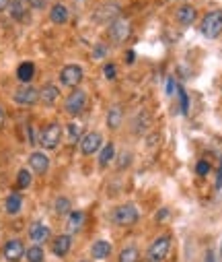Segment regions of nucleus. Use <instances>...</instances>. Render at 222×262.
I'll use <instances>...</instances> for the list:
<instances>
[{"label":"nucleus","instance_id":"nucleus-30","mask_svg":"<svg viewBox=\"0 0 222 262\" xmlns=\"http://www.w3.org/2000/svg\"><path fill=\"white\" fill-rule=\"evenodd\" d=\"M103 75H105V78H107V81H113L115 78V75H118V71H115V64L113 62H107L103 66Z\"/></svg>","mask_w":222,"mask_h":262},{"label":"nucleus","instance_id":"nucleus-27","mask_svg":"<svg viewBox=\"0 0 222 262\" xmlns=\"http://www.w3.org/2000/svg\"><path fill=\"white\" fill-rule=\"evenodd\" d=\"M54 209H56L58 215H66V213H70V200H68L66 196H58L56 202H54Z\"/></svg>","mask_w":222,"mask_h":262},{"label":"nucleus","instance_id":"nucleus-12","mask_svg":"<svg viewBox=\"0 0 222 262\" xmlns=\"http://www.w3.org/2000/svg\"><path fill=\"white\" fill-rule=\"evenodd\" d=\"M70 248H72V237H70L68 233H62V235H58L54 244H52V252L56 256H66L70 252Z\"/></svg>","mask_w":222,"mask_h":262},{"label":"nucleus","instance_id":"nucleus-19","mask_svg":"<svg viewBox=\"0 0 222 262\" xmlns=\"http://www.w3.org/2000/svg\"><path fill=\"white\" fill-rule=\"evenodd\" d=\"M68 215L70 217H68V223H66V229L70 233H76L85 223V213L83 211H70Z\"/></svg>","mask_w":222,"mask_h":262},{"label":"nucleus","instance_id":"nucleus-34","mask_svg":"<svg viewBox=\"0 0 222 262\" xmlns=\"http://www.w3.org/2000/svg\"><path fill=\"white\" fill-rule=\"evenodd\" d=\"M105 52H107V48H105L103 43H99V45H97V50H95V54H93V56H95V58H101V56H105Z\"/></svg>","mask_w":222,"mask_h":262},{"label":"nucleus","instance_id":"nucleus-15","mask_svg":"<svg viewBox=\"0 0 222 262\" xmlns=\"http://www.w3.org/2000/svg\"><path fill=\"white\" fill-rule=\"evenodd\" d=\"M70 19V13H68V8L60 2H56L52 8H50V21L54 23V25H64V23H68Z\"/></svg>","mask_w":222,"mask_h":262},{"label":"nucleus","instance_id":"nucleus-16","mask_svg":"<svg viewBox=\"0 0 222 262\" xmlns=\"http://www.w3.org/2000/svg\"><path fill=\"white\" fill-rule=\"evenodd\" d=\"M29 237L39 246V244H43V242L50 237V229H48V227H45L43 223H33V225L29 227Z\"/></svg>","mask_w":222,"mask_h":262},{"label":"nucleus","instance_id":"nucleus-2","mask_svg":"<svg viewBox=\"0 0 222 262\" xmlns=\"http://www.w3.org/2000/svg\"><path fill=\"white\" fill-rule=\"evenodd\" d=\"M62 141V126L58 122H52L48 124V126H43L41 132H39V145L43 147V149L48 151H54L58 145H60Z\"/></svg>","mask_w":222,"mask_h":262},{"label":"nucleus","instance_id":"nucleus-33","mask_svg":"<svg viewBox=\"0 0 222 262\" xmlns=\"http://www.w3.org/2000/svg\"><path fill=\"white\" fill-rule=\"evenodd\" d=\"M175 89H177V83H175V78H167V95H173Z\"/></svg>","mask_w":222,"mask_h":262},{"label":"nucleus","instance_id":"nucleus-43","mask_svg":"<svg viewBox=\"0 0 222 262\" xmlns=\"http://www.w3.org/2000/svg\"><path fill=\"white\" fill-rule=\"evenodd\" d=\"M23 2H29V0H23Z\"/></svg>","mask_w":222,"mask_h":262},{"label":"nucleus","instance_id":"nucleus-9","mask_svg":"<svg viewBox=\"0 0 222 262\" xmlns=\"http://www.w3.org/2000/svg\"><path fill=\"white\" fill-rule=\"evenodd\" d=\"M101 145H103V139H101V134L97 130L87 132L83 136V141H80V153H83V155H93V153H97L101 149Z\"/></svg>","mask_w":222,"mask_h":262},{"label":"nucleus","instance_id":"nucleus-44","mask_svg":"<svg viewBox=\"0 0 222 262\" xmlns=\"http://www.w3.org/2000/svg\"><path fill=\"white\" fill-rule=\"evenodd\" d=\"M80 262H87V260H80Z\"/></svg>","mask_w":222,"mask_h":262},{"label":"nucleus","instance_id":"nucleus-42","mask_svg":"<svg viewBox=\"0 0 222 262\" xmlns=\"http://www.w3.org/2000/svg\"><path fill=\"white\" fill-rule=\"evenodd\" d=\"M220 256H222V244H220Z\"/></svg>","mask_w":222,"mask_h":262},{"label":"nucleus","instance_id":"nucleus-7","mask_svg":"<svg viewBox=\"0 0 222 262\" xmlns=\"http://www.w3.org/2000/svg\"><path fill=\"white\" fill-rule=\"evenodd\" d=\"M13 99H15V104H19V106H35L39 101V91L35 87H31V85H23V87H19L15 91Z\"/></svg>","mask_w":222,"mask_h":262},{"label":"nucleus","instance_id":"nucleus-35","mask_svg":"<svg viewBox=\"0 0 222 262\" xmlns=\"http://www.w3.org/2000/svg\"><path fill=\"white\" fill-rule=\"evenodd\" d=\"M167 217H169V209H160L157 215V221H165Z\"/></svg>","mask_w":222,"mask_h":262},{"label":"nucleus","instance_id":"nucleus-22","mask_svg":"<svg viewBox=\"0 0 222 262\" xmlns=\"http://www.w3.org/2000/svg\"><path fill=\"white\" fill-rule=\"evenodd\" d=\"M91 254H93V258H97V260L107 258V256L111 254V244H109V242H105V240H99V242L93 244Z\"/></svg>","mask_w":222,"mask_h":262},{"label":"nucleus","instance_id":"nucleus-20","mask_svg":"<svg viewBox=\"0 0 222 262\" xmlns=\"http://www.w3.org/2000/svg\"><path fill=\"white\" fill-rule=\"evenodd\" d=\"M23 207V196L19 194V192H10V194L6 196V202H4V209L8 215H17Z\"/></svg>","mask_w":222,"mask_h":262},{"label":"nucleus","instance_id":"nucleus-3","mask_svg":"<svg viewBox=\"0 0 222 262\" xmlns=\"http://www.w3.org/2000/svg\"><path fill=\"white\" fill-rule=\"evenodd\" d=\"M85 108H87V93L80 89H74L64 101V110L68 116H78V113L85 112Z\"/></svg>","mask_w":222,"mask_h":262},{"label":"nucleus","instance_id":"nucleus-8","mask_svg":"<svg viewBox=\"0 0 222 262\" xmlns=\"http://www.w3.org/2000/svg\"><path fill=\"white\" fill-rule=\"evenodd\" d=\"M83 68H80L78 64H68L62 68V73H60V81L62 85L66 87H76L80 81H83Z\"/></svg>","mask_w":222,"mask_h":262},{"label":"nucleus","instance_id":"nucleus-41","mask_svg":"<svg viewBox=\"0 0 222 262\" xmlns=\"http://www.w3.org/2000/svg\"><path fill=\"white\" fill-rule=\"evenodd\" d=\"M74 2H85V0H74Z\"/></svg>","mask_w":222,"mask_h":262},{"label":"nucleus","instance_id":"nucleus-38","mask_svg":"<svg viewBox=\"0 0 222 262\" xmlns=\"http://www.w3.org/2000/svg\"><path fill=\"white\" fill-rule=\"evenodd\" d=\"M4 120H6V112H4V108H2V106H0V128H2Z\"/></svg>","mask_w":222,"mask_h":262},{"label":"nucleus","instance_id":"nucleus-13","mask_svg":"<svg viewBox=\"0 0 222 262\" xmlns=\"http://www.w3.org/2000/svg\"><path fill=\"white\" fill-rule=\"evenodd\" d=\"M195 8L191 4H181L177 10H175V19H177V23H181V25H191V23L195 21Z\"/></svg>","mask_w":222,"mask_h":262},{"label":"nucleus","instance_id":"nucleus-32","mask_svg":"<svg viewBox=\"0 0 222 262\" xmlns=\"http://www.w3.org/2000/svg\"><path fill=\"white\" fill-rule=\"evenodd\" d=\"M78 134H80V128L76 126V124H70V126H68V136H70V141H76Z\"/></svg>","mask_w":222,"mask_h":262},{"label":"nucleus","instance_id":"nucleus-6","mask_svg":"<svg viewBox=\"0 0 222 262\" xmlns=\"http://www.w3.org/2000/svg\"><path fill=\"white\" fill-rule=\"evenodd\" d=\"M130 31H132V25H130V21L124 19V17H118L115 21H111V25H109V36L113 41H126L127 37H130Z\"/></svg>","mask_w":222,"mask_h":262},{"label":"nucleus","instance_id":"nucleus-4","mask_svg":"<svg viewBox=\"0 0 222 262\" xmlns=\"http://www.w3.org/2000/svg\"><path fill=\"white\" fill-rule=\"evenodd\" d=\"M138 217H140V213H138V209L134 207V204H120V207L113 211V221L118 225H122V227L134 225L138 221Z\"/></svg>","mask_w":222,"mask_h":262},{"label":"nucleus","instance_id":"nucleus-1","mask_svg":"<svg viewBox=\"0 0 222 262\" xmlns=\"http://www.w3.org/2000/svg\"><path fill=\"white\" fill-rule=\"evenodd\" d=\"M200 31H202L204 37L216 39L220 33H222V10H210L208 15H204Z\"/></svg>","mask_w":222,"mask_h":262},{"label":"nucleus","instance_id":"nucleus-26","mask_svg":"<svg viewBox=\"0 0 222 262\" xmlns=\"http://www.w3.org/2000/svg\"><path fill=\"white\" fill-rule=\"evenodd\" d=\"M25 256H27V262H43L45 260V254H43L41 246H31L25 252Z\"/></svg>","mask_w":222,"mask_h":262},{"label":"nucleus","instance_id":"nucleus-37","mask_svg":"<svg viewBox=\"0 0 222 262\" xmlns=\"http://www.w3.org/2000/svg\"><path fill=\"white\" fill-rule=\"evenodd\" d=\"M29 4H31V6H35V8H43V4H45V2H43V0H29Z\"/></svg>","mask_w":222,"mask_h":262},{"label":"nucleus","instance_id":"nucleus-10","mask_svg":"<svg viewBox=\"0 0 222 262\" xmlns=\"http://www.w3.org/2000/svg\"><path fill=\"white\" fill-rule=\"evenodd\" d=\"M2 256L8 260V262H19L23 256H25V246H23L21 240H10L4 244L2 248Z\"/></svg>","mask_w":222,"mask_h":262},{"label":"nucleus","instance_id":"nucleus-25","mask_svg":"<svg viewBox=\"0 0 222 262\" xmlns=\"http://www.w3.org/2000/svg\"><path fill=\"white\" fill-rule=\"evenodd\" d=\"M120 262H140V252L134 246H126L120 252Z\"/></svg>","mask_w":222,"mask_h":262},{"label":"nucleus","instance_id":"nucleus-28","mask_svg":"<svg viewBox=\"0 0 222 262\" xmlns=\"http://www.w3.org/2000/svg\"><path fill=\"white\" fill-rule=\"evenodd\" d=\"M17 186L19 188H29L31 186V172H27V169H19V174H17Z\"/></svg>","mask_w":222,"mask_h":262},{"label":"nucleus","instance_id":"nucleus-29","mask_svg":"<svg viewBox=\"0 0 222 262\" xmlns=\"http://www.w3.org/2000/svg\"><path fill=\"white\" fill-rule=\"evenodd\" d=\"M177 91H179V101H181V113L183 116H188V112H190V97L188 93H185V89L177 85Z\"/></svg>","mask_w":222,"mask_h":262},{"label":"nucleus","instance_id":"nucleus-36","mask_svg":"<svg viewBox=\"0 0 222 262\" xmlns=\"http://www.w3.org/2000/svg\"><path fill=\"white\" fill-rule=\"evenodd\" d=\"M216 188H222V161H220V169H218V176H216Z\"/></svg>","mask_w":222,"mask_h":262},{"label":"nucleus","instance_id":"nucleus-40","mask_svg":"<svg viewBox=\"0 0 222 262\" xmlns=\"http://www.w3.org/2000/svg\"><path fill=\"white\" fill-rule=\"evenodd\" d=\"M126 58H127V62H130V64H132V62H134V52L130 50V52H127V56H126Z\"/></svg>","mask_w":222,"mask_h":262},{"label":"nucleus","instance_id":"nucleus-18","mask_svg":"<svg viewBox=\"0 0 222 262\" xmlns=\"http://www.w3.org/2000/svg\"><path fill=\"white\" fill-rule=\"evenodd\" d=\"M10 15L15 21H25V15L29 13V2H23V0H10Z\"/></svg>","mask_w":222,"mask_h":262},{"label":"nucleus","instance_id":"nucleus-21","mask_svg":"<svg viewBox=\"0 0 222 262\" xmlns=\"http://www.w3.org/2000/svg\"><path fill=\"white\" fill-rule=\"evenodd\" d=\"M33 75H35V64L33 62H21L19 64V68H17V78L21 83H29L31 78H33Z\"/></svg>","mask_w":222,"mask_h":262},{"label":"nucleus","instance_id":"nucleus-11","mask_svg":"<svg viewBox=\"0 0 222 262\" xmlns=\"http://www.w3.org/2000/svg\"><path fill=\"white\" fill-rule=\"evenodd\" d=\"M29 165H31V169H33L35 174L43 176V174L50 169V159H48V155H43V153H39V151H35V153L29 155Z\"/></svg>","mask_w":222,"mask_h":262},{"label":"nucleus","instance_id":"nucleus-31","mask_svg":"<svg viewBox=\"0 0 222 262\" xmlns=\"http://www.w3.org/2000/svg\"><path fill=\"white\" fill-rule=\"evenodd\" d=\"M195 172H197V176H208V172H210V163H208V161H197Z\"/></svg>","mask_w":222,"mask_h":262},{"label":"nucleus","instance_id":"nucleus-24","mask_svg":"<svg viewBox=\"0 0 222 262\" xmlns=\"http://www.w3.org/2000/svg\"><path fill=\"white\" fill-rule=\"evenodd\" d=\"M122 110L120 108H111L109 112H107V126L111 128V130H118L120 128V124H122Z\"/></svg>","mask_w":222,"mask_h":262},{"label":"nucleus","instance_id":"nucleus-23","mask_svg":"<svg viewBox=\"0 0 222 262\" xmlns=\"http://www.w3.org/2000/svg\"><path fill=\"white\" fill-rule=\"evenodd\" d=\"M113 157H115V145L113 143H107L105 147H101V155H99V165L105 167V165H109L113 161Z\"/></svg>","mask_w":222,"mask_h":262},{"label":"nucleus","instance_id":"nucleus-17","mask_svg":"<svg viewBox=\"0 0 222 262\" xmlns=\"http://www.w3.org/2000/svg\"><path fill=\"white\" fill-rule=\"evenodd\" d=\"M120 15V8L115 6V4H105L103 8H99L97 13H95V21L97 23H105V21H109V19H118Z\"/></svg>","mask_w":222,"mask_h":262},{"label":"nucleus","instance_id":"nucleus-5","mask_svg":"<svg viewBox=\"0 0 222 262\" xmlns=\"http://www.w3.org/2000/svg\"><path fill=\"white\" fill-rule=\"evenodd\" d=\"M169 250H171V237L169 235H160V237H157L153 244H150V248H148V260L150 262H162V260L167 258Z\"/></svg>","mask_w":222,"mask_h":262},{"label":"nucleus","instance_id":"nucleus-14","mask_svg":"<svg viewBox=\"0 0 222 262\" xmlns=\"http://www.w3.org/2000/svg\"><path fill=\"white\" fill-rule=\"evenodd\" d=\"M60 99V89H58L56 85H45L41 91H39V101L43 106H54L56 101Z\"/></svg>","mask_w":222,"mask_h":262},{"label":"nucleus","instance_id":"nucleus-39","mask_svg":"<svg viewBox=\"0 0 222 262\" xmlns=\"http://www.w3.org/2000/svg\"><path fill=\"white\" fill-rule=\"evenodd\" d=\"M10 6V0H0V13H2V10H6Z\"/></svg>","mask_w":222,"mask_h":262}]
</instances>
